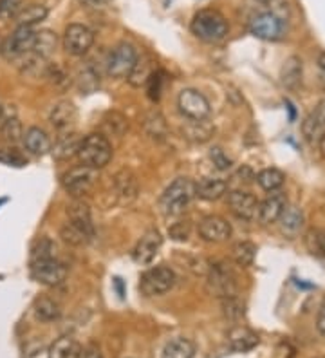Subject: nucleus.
Wrapping results in <instances>:
<instances>
[{
	"label": "nucleus",
	"mask_w": 325,
	"mask_h": 358,
	"mask_svg": "<svg viewBox=\"0 0 325 358\" xmlns=\"http://www.w3.org/2000/svg\"><path fill=\"white\" fill-rule=\"evenodd\" d=\"M197 231L206 243H224L231 237V224L221 215H206L199 221Z\"/></svg>",
	"instance_id": "nucleus-14"
},
{
	"label": "nucleus",
	"mask_w": 325,
	"mask_h": 358,
	"mask_svg": "<svg viewBox=\"0 0 325 358\" xmlns=\"http://www.w3.org/2000/svg\"><path fill=\"white\" fill-rule=\"evenodd\" d=\"M318 149H320L322 157H324V159H325V134L322 136L320 140H318Z\"/></svg>",
	"instance_id": "nucleus-51"
},
{
	"label": "nucleus",
	"mask_w": 325,
	"mask_h": 358,
	"mask_svg": "<svg viewBox=\"0 0 325 358\" xmlns=\"http://www.w3.org/2000/svg\"><path fill=\"white\" fill-rule=\"evenodd\" d=\"M0 132L4 136V140L9 141V143H17L24 138V131H22V123L18 122V118H8L2 127H0Z\"/></svg>",
	"instance_id": "nucleus-40"
},
{
	"label": "nucleus",
	"mask_w": 325,
	"mask_h": 358,
	"mask_svg": "<svg viewBox=\"0 0 325 358\" xmlns=\"http://www.w3.org/2000/svg\"><path fill=\"white\" fill-rule=\"evenodd\" d=\"M138 52H136L134 45L122 42L117 44L116 48L110 49L108 52L107 62V75L113 76V78H129V75L134 69L136 62H138Z\"/></svg>",
	"instance_id": "nucleus-7"
},
{
	"label": "nucleus",
	"mask_w": 325,
	"mask_h": 358,
	"mask_svg": "<svg viewBox=\"0 0 325 358\" xmlns=\"http://www.w3.org/2000/svg\"><path fill=\"white\" fill-rule=\"evenodd\" d=\"M257 257V246L250 241H240L233 246V261L237 262L238 266L247 268L252 266L253 261Z\"/></svg>",
	"instance_id": "nucleus-35"
},
{
	"label": "nucleus",
	"mask_w": 325,
	"mask_h": 358,
	"mask_svg": "<svg viewBox=\"0 0 325 358\" xmlns=\"http://www.w3.org/2000/svg\"><path fill=\"white\" fill-rule=\"evenodd\" d=\"M52 257H57V245L51 239H48V237H42L40 241H36L33 250H31V262Z\"/></svg>",
	"instance_id": "nucleus-36"
},
{
	"label": "nucleus",
	"mask_w": 325,
	"mask_h": 358,
	"mask_svg": "<svg viewBox=\"0 0 325 358\" xmlns=\"http://www.w3.org/2000/svg\"><path fill=\"white\" fill-rule=\"evenodd\" d=\"M222 310H224L226 317L231 320L240 319V317L244 315V308H243V304L237 301V297L222 299Z\"/></svg>",
	"instance_id": "nucleus-46"
},
{
	"label": "nucleus",
	"mask_w": 325,
	"mask_h": 358,
	"mask_svg": "<svg viewBox=\"0 0 325 358\" xmlns=\"http://www.w3.org/2000/svg\"><path fill=\"white\" fill-rule=\"evenodd\" d=\"M194 355L195 345L188 338L178 336V338H172L170 342H166L161 358H194Z\"/></svg>",
	"instance_id": "nucleus-32"
},
{
	"label": "nucleus",
	"mask_w": 325,
	"mask_h": 358,
	"mask_svg": "<svg viewBox=\"0 0 325 358\" xmlns=\"http://www.w3.org/2000/svg\"><path fill=\"white\" fill-rule=\"evenodd\" d=\"M0 118H2V105H0Z\"/></svg>",
	"instance_id": "nucleus-54"
},
{
	"label": "nucleus",
	"mask_w": 325,
	"mask_h": 358,
	"mask_svg": "<svg viewBox=\"0 0 325 358\" xmlns=\"http://www.w3.org/2000/svg\"><path fill=\"white\" fill-rule=\"evenodd\" d=\"M105 127L108 129V132H113L116 136H122L127 131L129 123H127L125 116H122L120 113H110L108 114V120H105Z\"/></svg>",
	"instance_id": "nucleus-44"
},
{
	"label": "nucleus",
	"mask_w": 325,
	"mask_h": 358,
	"mask_svg": "<svg viewBox=\"0 0 325 358\" xmlns=\"http://www.w3.org/2000/svg\"><path fill=\"white\" fill-rule=\"evenodd\" d=\"M161 246H163V237H161L159 230L150 228L148 231H145L141 239L138 241V245L132 250V259L141 266H147L159 254Z\"/></svg>",
	"instance_id": "nucleus-13"
},
{
	"label": "nucleus",
	"mask_w": 325,
	"mask_h": 358,
	"mask_svg": "<svg viewBox=\"0 0 325 358\" xmlns=\"http://www.w3.org/2000/svg\"><path fill=\"white\" fill-rule=\"evenodd\" d=\"M317 329L325 336V302L322 304L320 311H318V317H317Z\"/></svg>",
	"instance_id": "nucleus-50"
},
{
	"label": "nucleus",
	"mask_w": 325,
	"mask_h": 358,
	"mask_svg": "<svg viewBox=\"0 0 325 358\" xmlns=\"http://www.w3.org/2000/svg\"><path fill=\"white\" fill-rule=\"evenodd\" d=\"M257 183L260 185V188H264L268 192H277L278 188L284 185L286 181V176L282 174L278 169H264L257 174Z\"/></svg>",
	"instance_id": "nucleus-34"
},
{
	"label": "nucleus",
	"mask_w": 325,
	"mask_h": 358,
	"mask_svg": "<svg viewBox=\"0 0 325 358\" xmlns=\"http://www.w3.org/2000/svg\"><path fill=\"white\" fill-rule=\"evenodd\" d=\"M0 163L8 166H26L27 159L20 150L8 145V147H0Z\"/></svg>",
	"instance_id": "nucleus-38"
},
{
	"label": "nucleus",
	"mask_w": 325,
	"mask_h": 358,
	"mask_svg": "<svg viewBox=\"0 0 325 358\" xmlns=\"http://www.w3.org/2000/svg\"><path fill=\"white\" fill-rule=\"evenodd\" d=\"M250 31L257 38L278 40L286 33V20L271 11L257 13L250 18Z\"/></svg>",
	"instance_id": "nucleus-10"
},
{
	"label": "nucleus",
	"mask_w": 325,
	"mask_h": 358,
	"mask_svg": "<svg viewBox=\"0 0 325 358\" xmlns=\"http://www.w3.org/2000/svg\"><path fill=\"white\" fill-rule=\"evenodd\" d=\"M305 245H308V248L311 254L325 257V228L324 230L309 231L308 237H305Z\"/></svg>",
	"instance_id": "nucleus-42"
},
{
	"label": "nucleus",
	"mask_w": 325,
	"mask_h": 358,
	"mask_svg": "<svg viewBox=\"0 0 325 358\" xmlns=\"http://www.w3.org/2000/svg\"><path fill=\"white\" fill-rule=\"evenodd\" d=\"M31 277L42 286H60L67 279V266L57 257L42 259V261L31 262Z\"/></svg>",
	"instance_id": "nucleus-9"
},
{
	"label": "nucleus",
	"mask_w": 325,
	"mask_h": 358,
	"mask_svg": "<svg viewBox=\"0 0 325 358\" xmlns=\"http://www.w3.org/2000/svg\"><path fill=\"white\" fill-rule=\"evenodd\" d=\"M228 190V181L221 178H203L195 183V197L203 201H217Z\"/></svg>",
	"instance_id": "nucleus-19"
},
{
	"label": "nucleus",
	"mask_w": 325,
	"mask_h": 358,
	"mask_svg": "<svg viewBox=\"0 0 325 358\" xmlns=\"http://www.w3.org/2000/svg\"><path fill=\"white\" fill-rule=\"evenodd\" d=\"M35 315L42 322H55L62 317L60 302L51 297H40L35 302Z\"/></svg>",
	"instance_id": "nucleus-31"
},
{
	"label": "nucleus",
	"mask_w": 325,
	"mask_h": 358,
	"mask_svg": "<svg viewBox=\"0 0 325 358\" xmlns=\"http://www.w3.org/2000/svg\"><path fill=\"white\" fill-rule=\"evenodd\" d=\"M60 237L64 243L71 246H83L94 237V227L92 223H80V221H67L62 227Z\"/></svg>",
	"instance_id": "nucleus-16"
},
{
	"label": "nucleus",
	"mask_w": 325,
	"mask_h": 358,
	"mask_svg": "<svg viewBox=\"0 0 325 358\" xmlns=\"http://www.w3.org/2000/svg\"><path fill=\"white\" fill-rule=\"evenodd\" d=\"M67 214L71 221H80V223H92L91 208L82 199H74L73 205L67 206Z\"/></svg>",
	"instance_id": "nucleus-41"
},
{
	"label": "nucleus",
	"mask_w": 325,
	"mask_h": 358,
	"mask_svg": "<svg viewBox=\"0 0 325 358\" xmlns=\"http://www.w3.org/2000/svg\"><path fill=\"white\" fill-rule=\"evenodd\" d=\"M78 82H80V87H82V91L91 92L98 87V75H96L91 67H85V69L80 71Z\"/></svg>",
	"instance_id": "nucleus-47"
},
{
	"label": "nucleus",
	"mask_w": 325,
	"mask_h": 358,
	"mask_svg": "<svg viewBox=\"0 0 325 358\" xmlns=\"http://www.w3.org/2000/svg\"><path fill=\"white\" fill-rule=\"evenodd\" d=\"M80 345L73 336L64 335L51 344L48 351V358H78Z\"/></svg>",
	"instance_id": "nucleus-30"
},
{
	"label": "nucleus",
	"mask_w": 325,
	"mask_h": 358,
	"mask_svg": "<svg viewBox=\"0 0 325 358\" xmlns=\"http://www.w3.org/2000/svg\"><path fill=\"white\" fill-rule=\"evenodd\" d=\"M24 145H26V149L29 150L31 154H35V156H43V154L51 152V140H49L48 132L42 131L38 127H31L24 132Z\"/></svg>",
	"instance_id": "nucleus-22"
},
{
	"label": "nucleus",
	"mask_w": 325,
	"mask_h": 358,
	"mask_svg": "<svg viewBox=\"0 0 325 358\" xmlns=\"http://www.w3.org/2000/svg\"><path fill=\"white\" fill-rule=\"evenodd\" d=\"M178 107L185 118L190 122H201V120H208L212 107L210 101L206 100L203 92L195 91V89H182L179 92Z\"/></svg>",
	"instance_id": "nucleus-8"
},
{
	"label": "nucleus",
	"mask_w": 325,
	"mask_h": 358,
	"mask_svg": "<svg viewBox=\"0 0 325 358\" xmlns=\"http://www.w3.org/2000/svg\"><path fill=\"white\" fill-rule=\"evenodd\" d=\"M210 159H212L213 166H215L217 171H230L231 165H233V159H231L224 150L219 149V147L212 149V152H210Z\"/></svg>",
	"instance_id": "nucleus-45"
},
{
	"label": "nucleus",
	"mask_w": 325,
	"mask_h": 358,
	"mask_svg": "<svg viewBox=\"0 0 325 358\" xmlns=\"http://www.w3.org/2000/svg\"><path fill=\"white\" fill-rule=\"evenodd\" d=\"M175 280H178V277H175L172 268L159 264V266L147 270L141 275L139 289L147 297H159V295H165V293H168L173 288Z\"/></svg>",
	"instance_id": "nucleus-6"
},
{
	"label": "nucleus",
	"mask_w": 325,
	"mask_h": 358,
	"mask_svg": "<svg viewBox=\"0 0 325 358\" xmlns=\"http://www.w3.org/2000/svg\"><path fill=\"white\" fill-rule=\"evenodd\" d=\"M80 143H82V138L78 134H74V132H69V134H64L58 138L57 143L51 147V152L58 162H65V159L78 156Z\"/></svg>",
	"instance_id": "nucleus-23"
},
{
	"label": "nucleus",
	"mask_w": 325,
	"mask_h": 358,
	"mask_svg": "<svg viewBox=\"0 0 325 358\" xmlns=\"http://www.w3.org/2000/svg\"><path fill=\"white\" fill-rule=\"evenodd\" d=\"M48 15H49V9L43 4H31V6H24V9L18 13V17L15 18V20H17L18 26L33 27L35 24H40L42 20H45Z\"/></svg>",
	"instance_id": "nucleus-33"
},
{
	"label": "nucleus",
	"mask_w": 325,
	"mask_h": 358,
	"mask_svg": "<svg viewBox=\"0 0 325 358\" xmlns=\"http://www.w3.org/2000/svg\"><path fill=\"white\" fill-rule=\"evenodd\" d=\"M260 342L259 335L247 328H235L230 331V348L237 353H246L257 348Z\"/></svg>",
	"instance_id": "nucleus-25"
},
{
	"label": "nucleus",
	"mask_w": 325,
	"mask_h": 358,
	"mask_svg": "<svg viewBox=\"0 0 325 358\" xmlns=\"http://www.w3.org/2000/svg\"><path fill=\"white\" fill-rule=\"evenodd\" d=\"M76 116H78V113H76V107H74L73 101L60 100L52 105L51 113H49V122L58 131H67L71 125H74Z\"/></svg>",
	"instance_id": "nucleus-17"
},
{
	"label": "nucleus",
	"mask_w": 325,
	"mask_h": 358,
	"mask_svg": "<svg viewBox=\"0 0 325 358\" xmlns=\"http://www.w3.org/2000/svg\"><path fill=\"white\" fill-rule=\"evenodd\" d=\"M165 80H166V73L163 69H156L154 73H152L150 78H148L147 91H148V98H150L152 101H157L161 98Z\"/></svg>",
	"instance_id": "nucleus-37"
},
{
	"label": "nucleus",
	"mask_w": 325,
	"mask_h": 358,
	"mask_svg": "<svg viewBox=\"0 0 325 358\" xmlns=\"http://www.w3.org/2000/svg\"><path fill=\"white\" fill-rule=\"evenodd\" d=\"M277 223H280V228L284 234H289V236H296L300 231V228L303 227V212L300 206L289 205L287 203L286 208L282 210L280 217H278Z\"/></svg>",
	"instance_id": "nucleus-24"
},
{
	"label": "nucleus",
	"mask_w": 325,
	"mask_h": 358,
	"mask_svg": "<svg viewBox=\"0 0 325 358\" xmlns=\"http://www.w3.org/2000/svg\"><path fill=\"white\" fill-rule=\"evenodd\" d=\"M302 134L308 141H318L325 134V101L303 120Z\"/></svg>",
	"instance_id": "nucleus-21"
},
{
	"label": "nucleus",
	"mask_w": 325,
	"mask_h": 358,
	"mask_svg": "<svg viewBox=\"0 0 325 358\" xmlns=\"http://www.w3.org/2000/svg\"><path fill=\"white\" fill-rule=\"evenodd\" d=\"M94 44V33L83 24H69L65 27L64 48L73 57H83Z\"/></svg>",
	"instance_id": "nucleus-12"
},
{
	"label": "nucleus",
	"mask_w": 325,
	"mask_h": 358,
	"mask_svg": "<svg viewBox=\"0 0 325 358\" xmlns=\"http://www.w3.org/2000/svg\"><path fill=\"white\" fill-rule=\"evenodd\" d=\"M114 187H116V196L122 199V203H132L138 197L139 192V183L138 178L130 171L123 169L116 174L114 178Z\"/></svg>",
	"instance_id": "nucleus-20"
},
{
	"label": "nucleus",
	"mask_w": 325,
	"mask_h": 358,
	"mask_svg": "<svg viewBox=\"0 0 325 358\" xmlns=\"http://www.w3.org/2000/svg\"><path fill=\"white\" fill-rule=\"evenodd\" d=\"M156 69V64H154L150 57H138L134 69H132V73H130L127 80H129L132 87H143V85H147L148 78H150L152 73Z\"/></svg>",
	"instance_id": "nucleus-26"
},
{
	"label": "nucleus",
	"mask_w": 325,
	"mask_h": 358,
	"mask_svg": "<svg viewBox=\"0 0 325 358\" xmlns=\"http://www.w3.org/2000/svg\"><path fill=\"white\" fill-rule=\"evenodd\" d=\"M98 183V171L87 165L74 166L62 176V187L71 197L82 199Z\"/></svg>",
	"instance_id": "nucleus-4"
},
{
	"label": "nucleus",
	"mask_w": 325,
	"mask_h": 358,
	"mask_svg": "<svg viewBox=\"0 0 325 358\" xmlns=\"http://www.w3.org/2000/svg\"><path fill=\"white\" fill-rule=\"evenodd\" d=\"M143 127H145V131H147V134L150 136L152 140L163 141L166 138V134H168V129H166L165 118H163V114H161L159 110H156V109L145 114Z\"/></svg>",
	"instance_id": "nucleus-29"
},
{
	"label": "nucleus",
	"mask_w": 325,
	"mask_h": 358,
	"mask_svg": "<svg viewBox=\"0 0 325 358\" xmlns=\"http://www.w3.org/2000/svg\"><path fill=\"white\" fill-rule=\"evenodd\" d=\"M195 197V183L188 178H178L159 197V210L166 217L181 215Z\"/></svg>",
	"instance_id": "nucleus-1"
},
{
	"label": "nucleus",
	"mask_w": 325,
	"mask_h": 358,
	"mask_svg": "<svg viewBox=\"0 0 325 358\" xmlns=\"http://www.w3.org/2000/svg\"><path fill=\"white\" fill-rule=\"evenodd\" d=\"M170 237L175 241H187L188 237H190V223H182V221H179V223H173L172 227H170L168 230Z\"/></svg>",
	"instance_id": "nucleus-48"
},
{
	"label": "nucleus",
	"mask_w": 325,
	"mask_h": 358,
	"mask_svg": "<svg viewBox=\"0 0 325 358\" xmlns=\"http://www.w3.org/2000/svg\"><path fill=\"white\" fill-rule=\"evenodd\" d=\"M116 286L120 289V297H123V288H122V279H116Z\"/></svg>",
	"instance_id": "nucleus-53"
},
{
	"label": "nucleus",
	"mask_w": 325,
	"mask_h": 358,
	"mask_svg": "<svg viewBox=\"0 0 325 358\" xmlns=\"http://www.w3.org/2000/svg\"><path fill=\"white\" fill-rule=\"evenodd\" d=\"M192 33L203 42L208 44H217L222 42L228 35V22L219 11L215 9H201L199 13H195L192 20Z\"/></svg>",
	"instance_id": "nucleus-2"
},
{
	"label": "nucleus",
	"mask_w": 325,
	"mask_h": 358,
	"mask_svg": "<svg viewBox=\"0 0 325 358\" xmlns=\"http://www.w3.org/2000/svg\"><path fill=\"white\" fill-rule=\"evenodd\" d=\"M35 38H36V31L33 29V27L18 26L17 29L13 31V35L9 36L4 44L0 45V51H2V55H4L8 60L24 57V55L33 51Z\"/></svg>",
	"instance_id": "nucleus-11"
},
{
	"label": "nucleus",
	"mask_w": 325,
	"mask_h": 358,
	"mask_svg": "<svg viewBox=\"0 0 325 358\" xmlns=\"http://www.w3.org/2000/svg\"><path fill=\"white\" fill-rule=\"evenodd\" d=\"M280 80L287 89H296L302 83V60L289 57L280 69Z\"/></svg>",
	"instance_id": "nucleus-28"
},
{
	"label": "nucleus",
	"mask_w": 325,
	"mask_h": 358,
	"mask_svg": "<svg viewBox=\"0 0 325 358\" xmlns=\"http://www.w3.org/2000/svg\"><path fill=\"white\" fill-rule=\"evenodd\" d=\"M287 199L284 194H271L264 199V201L259 205V221L262 224H271L277 223L278 217H280L282 210L286 208Z\"/></svg>",
	"instance_id": "nucleus-18"
},
{
	"label": "nucleus",
	"mask_w": 325,
	"mask_h": 358,
	"mask_svg": "<svg viewBox=\"0 0 325 358\" xmlns=\"http://www.w3.org/2000/svg\"><path fill=\"white\" fill-rule=\"evenodd\" d=\"M259 205L260 203L257 201V197L250 192L233 190V192L228 194V206L243 221H253V219L259 217Z\"/></svg>",
	"instance_id": "nucleus-15"
},
{
	"label": "nucleus",
	"mask_w": 325,
	"mask_h": 358,
	"mask_svg": "<svg viewBox=\"0 0 325 358\" xmlns=\"http://www.w3.org/2000/svg\"><path fill=\"white\" fill-rule=\"evenodd\" d=\"M208 292L219 299H230L237 295V277L226 262L208 264Z\"/></svg>",
	"instance_id": "nucleus-5"
},
{
	"label": "nucleus",
	"mask_w": 325,
	"mask_h": 358,
	"mask_svg": "<svg viewBox=\"0 0 325 358\" xmlns=\"http://www.w3.org/2000/svg\"><path fill=\"white\" fill-rule=\"evenodd\" d=\"M188 138L192 140L199 141V143H204V141H208L213 134V127L210 125L206 120H201V122H192V127L187 129Z\"/></svg>",
	"instance_id": "nucleus-39"
},
{
	"label": "nucleus",
	"mask_w": 325,
	"mask_h": 358,
	"mask_svg": "<svg viewBox=\"0 0 325 358\" xmlns=\"http://www.w3.org/2000/svg\"><path fill=\"white\" fill-rule=\"evenodd\" d=\"M78 159L82 162V165L100 171L113 159V145H110L107 136L100 134V132H92V134L82 138Z\"/></svg>",
	"instance_id": "nucleus-3"
},
{
	"label": "nucleus",
	"mask_w": 325,
	"mask_h": 358,
	"mask_svg": "<svg viewBox=\"0 0 325 358\" xmlns=\"http://www.w3.org/2000/svg\"><path fill=\"white\" fill-rule=\"evenodd\" d=\"M57 45H58V38L51 29L36 31L35 45H33V51L31 52H33L35 57L42 58V60H48L52 52L57 51Z\"/></svg>",
	"instance_id": "nucleus-27"
},
{
	"label": "nucleus",
	"mask_w": 325,
	"mask_h": 358,
	"mask_svg": "<svg viewBox=\"0 0 325 358\" xmlns=\"http://www.w3.org/2000/svg\"><path fill=\"white\" fill-rule=\"evenodd\" d=\"M24 9V0H0V20L8 22L11 18H17Z\"/></svg>",
	"instance_id": "nucleus-43"
},
{
	"label": "nucleus",
	"mask_w": 325,
	"mask_h": 358,
	"mask_svg": "<svg viewBox=\"0 0 325 358\" xmlns=\"http://www.w3.org/2000/svg\"><path fill=\"white\" fill-rule=\"evenodd\" d=\"M78 358H103V353H101V350L98 348V345L89 344L80 348Z\"/></svg>",
	"instance_id": "nucleus-49"
},
{
	"label": "nucleus",
	"mask_w": 325,
	"mask_h": 358,
	"mask_svg": "<svg viewBox=\"0 0 325 358\" xmlns=\"http://www.w3.org/2000/svg\"><path fill=\"white\" fill-rule=\"evenodd\" d=\"M83 2H87V4H91V6H105L108 4L110 0H83Z\"/></svg>",
	"instance_id": "nucleus-52"
}]
</instances>
